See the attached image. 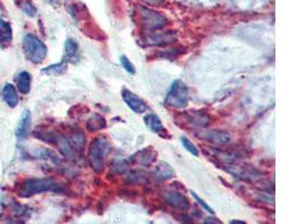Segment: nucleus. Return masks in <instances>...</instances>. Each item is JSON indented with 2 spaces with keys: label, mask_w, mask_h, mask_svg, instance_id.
<instances>
[{
  "label": "nucleus",
  "mask_w": 299,
  "mask_h": 224,
  "mask_svg": "<svg viewBox=\"0 0 299 224\" xmlns=\"http://www.w3.org/2000/svg\"><path fill=\"white\" fill-rule=\"evenodd\" d=\"M63 187L60 183L50 178H30L21 183L17 188V194L21 198H31L35 194L44 192L61 193Z\"/></svg>",
  "instance_id": "nucleus-1"
},
{
  "label": "nucleus",
  "mask_w": 299,
  "mask_h": 224,
  "mask_svg": "<svg viewBox=\"0 0 299 224\" xmlns=\"http://www.w3.org/2000/svg\"><path fill=\"white\" fill-rule=\"evenodd\" d=\"M22 48L26 59L34 64H41L47 55V47L34 34H27L22 42Z\"/></svg>",
  "instance_id": "nucleus-2"
},
{
  "label": "nucleus",
  "mask_w": 299,
  "mask_h": 224,
  "mask_svg": "<svg viewBox=\"0 0 299 224\" xmlns=\"http://www.w3.org/2000/svg\"><path fill=\"white\" fill-rule=\"evenodd\" d=\"M110 150V144L104 137H98L92 142L89 150V160L91 167L97 173L103 171L104 161Z\"/></svg>",
  "instance_id": "nucleus-3"
},
{
  "label": "nucleus",
  "mask_w": 299,
  "mask_h": 224,
  "mask_svg": "<svg viewBox=\"0 0 299 224\" xmlns=\"http://www.w3.org/2000/svg\"><path fill=\"white\" fill-rule=\"evenodd\" d=\"M189 100L188 88L180 80H175L169 88L165 103L173 109H184L187 106Z\"/></svg>",
  "instance_id": "nucleus-4"
},
{
  "label": "nucleus",
  "mask_w": 299,
  "mask_h": 224,
  "mask_svg": "<svg viewBox=\"0 0 299 224\" xmlns=\"http://www.w3.org/2000/svg\"><path fill=\"white\" fill-rule=\"evenodd\" d=\"M140 17L143 24L149 30H159L166 24V17L149 8L140 7Z\"/></svg>",
  "instance_id": "nucleus-5"
},
{
  "label": "nucleus",
  "mask_w": 299,
  "mask_h": 224,
  "mask_svg": "<svg viewBox=\"0 0 299 224\" xmlns=\"http://www.w3.org/2000/svg\"><path fill=\"white\" fill-rule=\"evenodd\" d=\"M121 94H122L123 101H125L126 104L134 112V114L142 115V114H144V112L147 111L148 106H147V104H146L145 101L142 98H139L137 94L131 92L130 90L122 89Z\"/></svg>",
  "instance_id": "nucleus-6"
},
{
  "label": "nucleus",
  "mask_w": 299,
  "mask_h": 224,
  "mask_svg": "<svg viewBox=\"0 0 299 224\" xmlns=\"http://www.w3.org/2000/svg\"><path fill=\"white\" fill-rule=\"evenodd\" d=\"M164 199L169 205H172L175 209L179 210H187L189 207L188 200L185 198L184 195L179 194L177 192H167L164 195Z\"/></svg>",
  "instance_id": "nucleus-7"
},
{
  "label": "nucleus",
  "mask_w": 299,
  "mask_h": 224,
  "mask_svg": "<svg viewBox=\"0 0 299 224\" xmlns=\"http://www.w3.org/2000/svg\"><path fill=\"white\" fill-rule=\"evenodd\" d=\"M13 41V28L8 21L0 19V47H8Z\"/></svg>",
  "instance_id": "nucleus-8"
},
{
  "label": "nucleus",
  "mask_w": 299,
  "mask_h": 224,
  "mask_svg": "<svg viewBox=\"0 0 299 224\" xmlns=\"http://www.w3.org/2000/svg\"><path fill=\"white\" fill-rule=\"evenodd\" d=\"M31 123H32L31 112L28 110H25L18 122V126H17L16 136L19 139H24L31 130Z\"/></svg>",
  "instance_id": "nucleus-9"
},
{
  "label": "nucleus",
  "mask_w": 299,
  "mask_h": 224,
  "mask_svg": "<svg viewBox=\"0 0 299 224\" xmlns=\"http://www.w3.org/2000/svg\"><path fill=\"white\" fill-rule=\"evenodd\" d=\"M3 98L5 102L7 103L10 108H15V106L18 104V93H17V90L14 86L11 84H7L3 90Z\"/></svg>",
  "instance_id": "nucleus-10"
},
{
  "label": "nucleus",
  "mask_w": 299,
  "mask_h": 224,
  "mask_svg": "<svg viewBox=\"0 0 299 224\" xmlns=\"http://www.w3.org/2000/svg\"><path fill=\"white\" fill-rule=\"evenodd\" d=\"M145 123L152 132L161 134L162 132H165L166 129L164 128L162 123L159 119V117L154 115V114H149L145 117Z\"/></svg>",
  "instance_id": "nucleus-11"
},
{
  "label": "nucleus",
  "mask_w": 299,
  "mask_h": 224,
  "mask_svg": "<svg viewBox=\"0 0 299 224\" xmlns=\"http://www.w3.org/2000/svg\"><path fill=\"white\" fill-rule=\"evenodd\" d=\"M17 88L18 91L22 94H27L31 91L32 87V75L28 72H21L20 74L16 78Z\"/></svg>",
  "instance_id": "nucleus-12"
},
{
  "label": "nucleus",
  "mask_w": 299,
  "mask_h": 224,
  "mask_svg": "<svg viewBox=\"0 0 299 224\" xmlns=\"http://www.w3.org/2000/svg\"><path fill=\"white\" fill-rule=\"evenodd\" d=\"M65 56L67 60H72L75 58V55L77 54V50H78V45L75 41H73V39L69 38L66 39L65 42Z\"/></svg>",
  "instance_id": "nucleus-13"
},
{
  "label": "nucleus",
  "mask_w": 299,
  "mask_h": 224,
  "mask_svg": "<svg viewBox=\"0 0 299 224\" xmlns=\"http://www.w3.org/2000/svg\"><path fill=\"white\" fill-rule=\"evenodd\" d=\"M65 71H66V63L65 62H61V63L59 64L47 66L46 69L43 70V73H46V74H49V75H59V74H62V73H64Z\"/></svg>",
  "instance_id": "nucleus-14"
},
{
  "label": "nucleus",
  "mask_w": 299,
  "mask_h": 224,
  "mask_svg": "<svg viewBox=\"0 0 299 224\" xmlns=\"http://www.w3.org/2000/svg\"><path fill=\"white\" fill-rule=\"evenodd\" d=\"M20 8L21 10L24 11L26 15H28L30 17H35L37 14V9L35 6H34L32 0H21L20 4Z\"/></svg>",
  "instance_id": "nucleus-15"
},
{
  "label": "nucleus",
  "mask_w": 299,
  "mask_h": 224,
  "mask_svg": "<svg viewBox=\"0 0 299 224\" xmlns=\"http://www.w3.org/2000/svg\"><path fill=\"white\" fill-rule=\"evenodd\" d=\"M157 174L158 176L167 179L174 176V171L173 168L167 164V162H161V164L157 167Z\"/></svg>",
  "instance_id": "nucleus-16"
},
{
  "label": "nucleus",
  "mask_w": 299,
  "mask_h": 224,
  "mask_svg": "<svg viewBox=\"0 0 299 224\" xmlns=\"http://www.w3.org/2000/svg\"><path fill=\"white\" fill-rule=\"evenodd\" d=\"M180 143H182V145H183V147L188 151L189 154H192L193 156H195V157H197L200 155V151H199V149L196 148V146L191 142V140L187 138V137H185V136H182L180 137Z\"/></svg>",
  "instance_id": "nucleus-17"
},
{
  "label": "nucleus",
  "mask_w": 299,
  "mask_h": 224,
  "mask_svg": "<svg viewBox=\"0 0 299 224\" xmlns=\"http://www.w3.org/2000/svg\"><path fill=\"white\" fill-rule=\"evenodd\" d=\"M120 63L123 69H125V71L128 72L129 74H134V73H136V67H134V65L131 63V61L129 60L127 56L125 55L120 56Z\"/></svg>",
  "instance_id": "nucleus-18"
},
{
  "label": "nucleus",
  "mask_w": 299,
  "mask_h": 224,
  "mask_svg": "<svg viewBox=\"0 0 299 224\" xmlns=\"http://www.w3.org/2000/svg\"><path fill=\"white\" fill-rule=\"evenodd\" d=\"M191 194H192V196H193V198L197 201V203H199V204L203 207V209H204V210L207 211V212H210L211 214H214L213 209H212V207H211L210 205H208V204L206 203V202H204V200L201 199L199 195H197L195 192H193V190H191Z\"/></svg>",
  "instance_id": "nucleus-19"
},
{
  "label": "nucleus",
  "mask_w": 299,
  "mask_h": 224,
  "mask_svg": "<svg viewBox=\"0 0 299 224\" xmlns=\"http://www.w3.org/2000/svg\"><path fill=\"white\" fill-rule=\"evenodd\" d=\"M203 224H223V223L216 217H207Z\"/></svg>",
  "instance_id": "nucleus-20"
},
{
  "label": "nucleus",
  "mask_w": 299,
  "mask_h": 224,
  "mask_svg": "<svg viewBox=\"0 0 299 224\" xmlns=\"http://www.w3.org/2000/svg\"><path fill=\"white\" fill-rule=\"evenodd\" d=\"M230 224H247L244 221H241V220H233L231 221Z\"/></svg>",
  "instance_id": "nucleus-21"
},
{
  "label": "nucleus",
  "mask_w": 299,
  "mask_h": 224,
  "mask_svg": "<svg viewBox=\"0 0 299 224\" xmlns=\"http://www.w3.org/2000/svg\"><path fill=\"white\" fill-rule=\"evenodd\" d=\"M145 2H148V3H150V2H154V3H159V2H161V0H145Z\"/></svg>",
  "instance_id": "nucleus-22"
},
{
  "label": "nucleus",
  "mask_w": 299,
  "mask_h": 224,
  "mask_svg": "<svg viewBox=\"0 0 299 224\" xmlns=\"http://www.w3.org/2000/svg\"><path fill=\"white\" fill-rule=\"evenodd\" d=\"M49 2H56V0H49Z\"/></svg>",
  "instance_id": "nucleus-23"
}]
</instances>
